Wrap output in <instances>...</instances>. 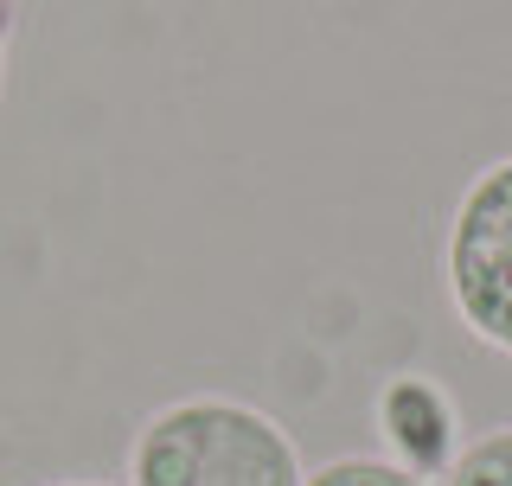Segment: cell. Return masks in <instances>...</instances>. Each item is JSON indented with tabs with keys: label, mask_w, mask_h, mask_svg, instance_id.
Wrapping results in <instances>:
<instances>
[{
	"label": "cell",
	"mask_w": 512,
	"mask_h": 486,
	"mask_svg": "<svg viewBox=\"0 0 512 486\" xmlns=\"http://www.w3.org/2000/svg\"><path fill=\"white\" fill-rule=\"evenodd\" d=\"M301 486H436V480H416L404 467H391L384 455H333V461L308 467Z\"/></svg>",
	"instance_id": "obj_5"
},
{
	"label": "cell",
	"mask_w": 512,
	"mask_h": 486,
	"mask_svg": "<svg viewBox=\"0 0 512 486\" xmlns=\"http://www.w3.org/2000/svg\"><path fill=\"white\" fill-rule=\"evenodd\" d=\"M436 486H512V423L474 435Z\"/></svg>",
	"instance_id": "obj_4"
},
{
	"label": "cell",
	"mask_w": 512,
	"mask_h": 486,
	"mask_svg": "<svg viewBox=\"0 0 512 486\" xmlns=\"http://www.w3.org/2000/svg\"><path fill=\"white\" fill-rule=\"evenodd\" d=\"M52 486H109V480H52Z\"/></svg>",
	"instance_id": "obj_7"
},
{
	"label": "cell",
	"mask_w": 512,
	"mask_h": 486,
	"mask_svg": "<svg viewBox=\"0 0 512 486\" xmlns=\"http://www.w3.org/2000/svg\"><path fill=\"white\" fill-rule=\"evenodd\" d=\"M295 435L244 397L199 391L160 403L128 442V486H301Z\"/></svg>",
	"instance_id": "obj_1"
},
{
	"label": "cell",
	"mask_w": 512,
	"mask_h": 486,
	"mask_svg": "<svg viewBox=\"0 0 512 486\" xmlns=\"http://www.w3.org/2000/svg\"><path fill=\"white\" fill-rule=\"evenodd\" d=\"M20 39V0H0V90H7V58Z\"/></svg>",
	"instance_id": "obj_6"
},
{
	"label": "cell",
	"mask_w": 512,
	"mask_h": 486,
	"mask_svg": "<svg viewBox=\"0 0 512 486\" xmlns=\"http://www.w3.org/2000/svg\"><path fill=\"white\" fill-rule=\"evenodd\" d=\"M372 423H378L384 461L416 474V480H442L448 467H455V455L468 448L455 397H448L436 378H423V371H397V378L378 384Z\"/></svg>",
	"instance_id": "obj_3"
},
{
	"label": "cell",
	"mask_w": 512,
	"mask_h": 486,
	"mask_svg": "<svg viewBox=\"0 0 512 486\" xmlns=\"http://www.w3.org/2000/svg\"><path fill=\"white\" fill-rule=\"evenodd\" d=\"M442 288L461 327L512 359V154L461 186L442 231Z\"/></svg>",
	"instance_id": "obj_2"
}]
</instances>
